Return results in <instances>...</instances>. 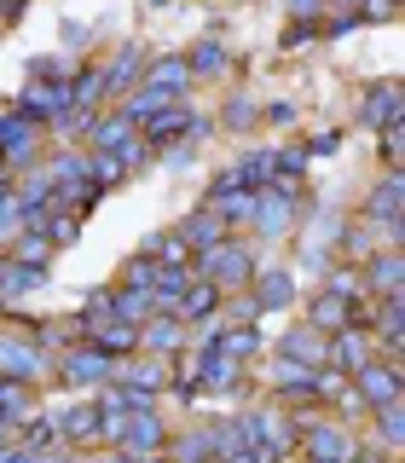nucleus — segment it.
Returning a JSON list of instances; mask_svg holds the SVG:
<instances>
[{
    "instance_id": "nucleus-17",
    "label": "nucleus",
    "mask_w": 405,
    "mask_h": 463,
    "mask_svg": "<svg viewBox=\"0 0 405 463\" xmlns=\"http://www.w3.org/2000/svg\"><path fill=\"white\" fill-rule=\"evenodd\" d=\"M400 122V81H376L365 87V99H359V128H394Z\"/></svg>"
},
{
    "instance_id": "nucleus-56",
    "label": "nucleus",
    "mask_w": 405,
    "mask_h": 463,
    "mask_svg": "<svg viewBox=\"0 0 405 463\" xmlns=\"http://www.w3.org/2000/svg\"><path fill=\"white\" fill-rule=\"evenodd\" d=\"M151 6H168V0H151Z\"/></svg>"
},
{
    "instance_id": "nucleus-50",
    "label": "nucleus",
    "mask_w": 405,
    "mask_h": 463,
    "mask_svg": "<svg viewBox=\"0 0 405 463\" xmlns=\"http://www.w3.org/2000/svg\"><path fill=\"white\" fill-rule=\"evenodd\" d=\"M313 35H318V24H296V29H289V35H284V41H289V47H307V41H313Z\"/></svg>"
},
{
    "instance_id": "nucleus-1",
    "label": "nucleus",
    "mask_w": 405,
    "mask_h": 463,
    "mask_svg": "<svg viewBox=\"0 0 405 463\" xmlns=\"http://www.w3.org/2000/svg\"><path fill=\"white\" fill-rule=\"evenodd\" d=\"M192 279L214 284L221 296H231V289H250V279H255V250H250V243H238V238H221L214 250L192 255Z\"/></svg>"
},
{
    "instance_id": "nucleus-54",
    "label": "nucleus",
    "mask_w": 405,
    "mask_h": 463,
    "mask_svg": "<svg viewBox=\"0 0 405 463\" xmlns=\"http://www.w3.org/2000/svg\"><path fill=\"white\" fill-rule=\"evenodd\" d=\"M0 192H12V174H6V163H0Z\"/></svg>"
},
{
    "instance_id": "nucleus-14",
    "label": "nucleus",
    "mask_w": 405,
    "mask_h": 463,
    "mask_svg": "<svg viewBox=\"0 0 405 463\" xmlns=\"http://www.w3.org/2000/svg\"><path fill=\"white\" fill-rule=\"evenodd\" d=\"M371 354H376V336H371L365 325H347V330H336V336H330V365H325V371L353 376Z\"/></svg>"
},
{
    "instance_id": "nucleus-45",
    "label": "nucleus",
    "mask_w": 405,
    "mask_h": 463,
    "mask_svg": "<svg viewBox=\"0 0 405 463\" xmlns=\"http://www.w3.org/2000/svg\"><path fill=\"white\" fill-rule=\"evenodd\" d=\"M325 6H330V0H289V12H296L301 24H318V18H325Z\"/></svg>"
},
{
    "instance_id": "nucleus-19",
    "label": "nucleus",
    "mask_w": 405,
    "mask_h": 463,
    "mask_svg": "<svg viewBox=\"0 0 405 463\" xmlns=\"http://www.w3.org/2000/svg\"><path fill=\"white\" fill-rule=\"evenodd\" d=\"M174 232H180L185 255H202V250H214L221 238H231V232L221 226V214H214V209H192V214H185V221L174 226Z\"/></svg>"
},
{
    "instance_id": "nucleus-24",
    "label": "nucleus",
    "mask_w": 405,
    "mask_h": 463,
    "mask_svg": "<svg viewBox=\"0 0 405 463\" xmlns=\"http://www.w3.org/2000/svg\"><path fill=\"white\" fill-rule=\"evenodd\" d=\"M400 197H405V180H400V168H388L365 192V221H400Z\"/></svg>"
},
{
    "instance_id": "nucleus-11",
    "label": "nucleus",
    "mask_w": 405,
    "mask_h": 463,
    "mask_svg": "<svg viewBox=\"0 0 405 463\" xmlns=\"http://www.w3.org/2000/svg\"><path fill=\"white\" fill-rule=\"evenodd\" d=\"M163 446H168L163 417H156V411H127L122 434H116V452H134V458H145V452H163Z\"/></svg>"
},
{
    "instance_id": "nucleus-43",
    "label": "nucleus",
    "mask_w": 405,
    "mask_h": 463,
    "mask_svg": "<svg viewBox=\"0 0 405 463\" xmlns=\"http://www.w3.org/2000/svg\"><path fill=\"white\" fill-rule=\"evenodd\" d=\"M260 318V301L243 289V296H231V307H221V325H255Z\"/></svg>"
},
{
    "instance_id": "nucleus-20",
    "label": "nucleus",
    "mask_w": 405,
    "mask_h": 463,
    "mask_svg": "<svg viewBox=\"0 0 405 463\" xmlns=\"http://www.w3.org/2000/svg\"><path fill=\"white\" fill-rule=\"evenodd\" d=\"M250 296L260 301V313H278V307H289V301H296V272H284V267H267V272H260V267H255Z\"/></svg>"
},
{
    "instance_id": "nucleus-51",
    "label": "nucleus",
    "mask_w": 405,
    "mask_h": 463,
    "mask_svg": "<svg viewBox=\"0 0 405 463\" xmlns=\"http://www.w3.org/2000/svg\"><path fill=\"white\" fill-rule=\"evenodd\" d=\"M347 463H400V458H388V452H371V446L359 452V446H353V452H347Z\"/></svg>"
},
{
    "instance_id": "nucleus-36",
    "label": "nucleus",
    "mask_w": 405,
    "mask_h": 463,
    "mask_svg": "<svg viewBox=\"0 0 405 463\" xmlns=\"http://www.w3.org/2000/svg\"><path fill=\"white\" fill-rule=\"evenodd\" d=\"M185 70H192V76H226V47L221 41H197V47L185 52Z\"/></svg>"
},
{
    "instance_id": "nucleus-55",
    "label": "nucleus",
    "mask_w": 405,
    "mask_h": 463,
    "mask_svg": "<svg viewBox=\"0 0 405 463\" xmlns=\"http://www.w3.org/2000/svg\"><path fill=\"white\" fill-rule=\"evenodd\" d=\"M6 18H18V12H12V6H6V0H0V24H6Z\"/></svg>"
},
{
    "instance_id": "nucleus-53",
    "label": "nucleus",
    "mask_w": 405,
    "mask_h": 463,
    "mask_svg": "<svg viewBox=\"0 0 405 463\" xmlns=\"http://www.w3.org/2000/svg\"><path fill=\"white\" fill-rule=\"evenodd\" d=\"M336 6H342V12H365V0H336Z\"/></svg>"
},
{
    "instance_id": "nucleus-47",
    "label": "nucleus",
    "mask_w": 405,
    "mask_h": 463,
    "mask_svg": "<svg viewBox=\"0 0 405 463\" xmlns=\"http://www.w3.org/2000/svg\"><path fill=\"white\" fill-rule=\"evenodd\" d=\"M382 163H388V168H400V122H394V128H382Z\"/></svg>"
},
{
    "instance_id": "nucleus-38",
    "label": "nucleus",
    "mask_w": 405,
    "mask_h": 463,
    "mask_svg": "<svg viewBox=\"0 0 405 463\" xmlns=\"http://www.w3.org/2000/svg\"><path fill=\"white\" fill-rule=\"evenodd\" d=\"M35 388H24V383H6V376H0V417H12V423H18L24 411H35Z\"/></svg>"
},
{
    "instance_id": "nucleus-30",
    "label": "nucleus",
    "mask_w": 405,
    "mask_h": 463,
    "mask_svg": "<svg viewBox=\"0 0 405 463\" xmlns=\"http://www.w3.org/2000/svg\"><path fill=\"white\" fill-rule=\"evenodd\" d=\"M6 260H29V267H52V243L41 226H24L18 238L6 243Z\"/></svg>"
},
{
    "instance_id": "nucleus-34",
    "label": "nucleus",
    "mask_w": 405,
    "mask_h": 463,
    "mask_svg": "<svg viewBox=\"0 0 405 463\" xmlns=\"http://www.w3.org/2000/svg\"><path fill=\"white\" fill-rule=\"evenodd\" d=\"M231 174H238V185H243V192H267V185H272V145L250 151V156H243V163L231 168Z\"/></svg>"
},
{
    "instance_id": "nucleus-48",
    "label": "nucleus",
    "mask_w": 405,
    "mask_h": 463,
    "mask_svg": "<svg viewBox=\"0 0 405 463\" xmlns=\"http://www.w3.org/2000/svg\"><path fill=\"white\" fill-rule=\"evenodd\" d=\"M336 145H342V134H336V128H325V134H318V139H307V156H330V151H336Z\"/></svg>"
},
{
    "instance_id": "nucleus-21",
    "label": "nucleus",
    "mask_w": 405,
    "mask_h": 463,
    "mask_svg": "<svg viewBox=\"0 0 405 463\" xmlns=\"http://www.w3.org/2000/svg\"><path fill=\"white\" fill-rule=\"evenodd\" d=\"M35 289H47V267H29V260H0V301H24L35 296Z\"/></svg>"
},
{
    "instance_id": "nucleus-49",
    "label": "nucleus",
    "mask_w": 405,
    "mask_h": 463,
    "mask_svg": "<svg viewBox=\"0 0 405 463\" xmlns=\"http://www.w3.org/2000/svg\"><path fill=\"white\" fill-rule=\"evenodd\" d=\"M365 18H359V12H336V18H330V35H347V29H359Z\"/></svg>"
},
{
    "instance_id": "nucleus-2",
    "label": "nucleus",
    "mask_w": 405,
    "mask_h": 463,
    "mask_svg": "<svg viewBox=\"0 0 405 463\" xmlns=\"http://www.w3.org/2000/svg\"><path fill=\"white\" fill-rule=\"evenodd\" d=\"M52 376L64 388H76V394H99L105 383H116V359L99 354L93 342H76V347H64V354H52Z\"/></svg>"
},
{
    "instance_id": "nucleus-39",
    "label": "nucleus",
    "mask_w": 405,
    "mask_h": 463,
    "mask_svg": "<svg viewBox=\"0 0 405 463\" xmlns=\"http://www.w3.org/2000/svg\"><path fill=\"white\" fill-rule=\"evenodd\" d=\"M342 250H347V260L359 267L365 255H376V226H371V221H353V226H347V238H342Z\"/></svg>"
},
{
    "instance_id": "nucleus-31",
    "label": "nucleus",
    "mask_w": 405,
    "mask_h": 463,
    "mask_svg": "<svg viewBox=\"0 0 405 463\" xmlns=\"http://www.w3.org/2000/svg\"><path fill=\"white\" fill-rule=\"evenodd\" d=\"M156 307H151V289H127V284H110V318H127V325H145Z\"/></svg>"
},
{
    "instance_id": "nucleus-40",
    "label": "nucleus",
    "mask_w": 405,
    "mask_h": 463,
    "mask_svg": "<svg viewBox=\"0 0 405 463\" xmlns=\"http://www.w3.org/2000/svg\"><path fill=\"white\" fill-rule=\"evenodd\" d=\"M376 434H382V452H388V458H400V434H405V423H400V400L376 411Z\"/></svg>"
},
{
    "instance_id": "nucleus-18",
    "label": "nucleus",
    "mask_w": 405,
    "mask_h": 463,
    "mask_svg": "<svg viewBox=\"0 0 405 463\" xmlns=\"http://www.w3.org/2000/svg\"><path fill=\"white\" fill-rule=\"evenodd\" d=\"M87 342L110 359H127V354H139V325H127V318H93V325H87Z\"/></svg>"
},
{
    "instance_id": "nucleus-4",
    "label": "nucleus",
    "mask_w": 405,
    "mask_h": 463,
    "mask_svg": "<svg viewBox=\"0 0 405 463\" xmlns=\"http://www.w3.org/2000/svg\"><path fill=\"white\" fill-rule=\"evenodd\" d=\"M41 139H47L41 122H29L18 110H0V163H6V174L35 168L41 163Z\"/></svg>"
},
{
    "instance_id": "nucleus-29",
    "label": "nucleus",
    "mask_w": 405,
    "mask_h": 463,
    "mask_svg": "<svg viewBox=\"0 0 405 463\" xmlns=\"http://www.w3.org/2000/svg\"><path fill=\"white\" fill-rule=\"evenodd\" d=\"M168 463H214V446H209V429H180L174 440L163 446Z\"/></svg>"
},
{
    "instance_id": "nucleus-52",
    "label": "nucleus",
    "mask_w": 405,
    "mask_h": 463,
    "mask_svg": "<svg viewBox=\"0 0 405 463\" xmlns=\"http://www.w3.org/2000/svg\"><path fill=\"white\" fill-rule=\"evenodd\" d=\"M0 446H18V423L12 417H0Z\"/></svg>"
},
{
    "instance_id": "nucleus-33",
    "label": "nucleus",
    "mask_w": 405,
    "mask_h": 463,
    "mask_svg": "<svg viewBox=\"0 0 405 463\" xmlns=\"http://www.w3.org/2000/svg\"><path fill=\"white\" fill-rule=\"evenodd\" d=\"M93 116H99V110H87V105H70V110H58L52 122H47V134H52L58 145H76V139H87Z\"/></svg>"
},
{
    "instance_id": "nucleus-35",
    "label": "nucleus",
    "mask_w": 405,
    "mask_h": 463,
    "mask_svg": "<svg viewBox=\"0 0 405 463\" xmlns=\"http://www.w3.org/2000/svg\"><path fill=\"white\" fill-rule=\"evenodd\" d=\"M81 221H87L81 209H52L47 221H41V232H47V243H52V250H70V243L81 238Z\"/></svg>"
},
{
    "instance_id": "nucleus-26",
    "label": "nucleus",
    "mask_w": 405,
    "mask_h": 463,
    "mask_svg": "<svg viewBox=\"0 0 405 463\" xmlns=\"http://www.w3.org/2000/svg\"><path fill=\"white\" fill-rule=\"evenodd\" d=\"M192 289V267H156L151 279V307L156 313H180V296Z\"/></svg>"
},
{
    "instance_id": "nucleus-5",
    "label": "nucleus",
    "mask_w": 405,
    "mask_h": 463,
    "mask_svg": "<svg viewBox=\"0 0 405 463\" xmlns=\"http://www.w3.org/2000/svg\"><path fill=\"white\" fill-rule=\"evenodd\" d=\"M347 383H353V394H359V405H365V411H382V405L400 400V359H382V365H376V359H365V365L347 376Z\"/></svg>"
},
{
    "instance_id": "nucleus-27",
    "label": "nucleus",
    "mask_w": 405,
    "mask_h": 463,
    "mask_svg": "<svg viewBox=\"0 0 405 463\" xmlns=\"http://www.w3.org/2000/svg\"><path fill=\"white\" fill-rule=\"evenodd\" d=\"M18 446H29V452H52V446H64V440H58V417L41 411V405L24 411L18 417Z\"/></svg>"
},
{
    "instance_id": "nucleus-42",
    "label": "nucleus",
    "mask_w": 405,
    "mask_h": 463,
    "mask_svg": "<svg viewBox=\"0 0 405 463\" xmlns=\"http://www.w3.org/2000/svg\"><path fill=\"white\" fill-rule=\"evenodd\" d=\"M330 296H347V301H365V284H359V267H336L330 272Z\"/></svg>"
},
{
    "instance_id": "nucleus-41",
    "label": "nucleus",
    "mask_w": 405,
    "mask_h": 463,
    "mask_svg": "<svg viewBox=\"0 0 405 463\" xmlns=\"http://www.w3.org/2000/svg\"><path fill=\"white\" fill-rule=\"evenodd\" d=\"M151 279H156V260L139 250L134 260H122V279H116V284H127V289H151Z\"/></svg>"
},
{
    "instance_id": "nucleus-23",
    "label": "nucleus",
    "mask_w": 405,
    "mask_h": 463,
    "mask_svg": "<svg viewBox=\"0 0 405 463\" xmlns=\"http://www.w3.org/2000/svg\"><path fill=\"white\" fill-rule=\"evenodd\" d=\"M134 134H139V128L110 105V110H99V116H93V128H87V151H116V145H127Z\"/></svg>"
},
{
    "instance_id": "nucleus-15",
    "label": "nucleus",
    "mask_w": 405,
    "mask_h": 463,
    "mask_svg": "<svg viewBox=\"0 0 405 463\" xmlns=\"http://www.w3.org/2000/svg\"><path fill=\"white\" fill-rule=\"evenodd\" d=\"M296 209H301V203L296 197H284V192H272V185H267V192H255V232H260V238H284V232L289 226H296Z\"/></svg>"
},
{
    "instance_id": "nucleus-13",
    "label": "nucleus",
    "mask_w": 405,
    "mask_h": 463,
    "mask_svg": "<svg viewBox=\"0 0 405 463\" xmlns=\"http://www.w3.org/2000/svg\"><path fill=\"white\" fill-rule=\"evenodd\" d=\"M278 359H296V365L325 371L330 365V336H325V330H313V325H289L284 342H278Z\"/></svg>"
},
{
    "instance_id": "nucleus-6",
    "label": "nucleus",
    "mask_w": 405,
    "mask_h": 463,
    "mask_svg": "<svg viewBox=\"0 0 405 463\" xmlns=\"http://www.w3.org/2000/svg\"><path fill=\"white\" fill-rule=\"evenodd\" d=\"M145 64H151V52H145L139 41L116 47V58H110L105 70H99V93H105L110 105H116V99H127V93H134V87L145 81Z\"/></svg>"
},
{
    "instance_id": "nucleus-37",
    "label": "nucleus",
    "mask_w": 405,
    "mask_h": 463,
    "mask_svg": "<svg viewBox=\"0 0 405 463\" xmlns=\"http://www.w3.org/2000/svg\"><path fill=\"white\" fill-rule=\"evenodd\" d=\"M87 180H93L99 192H110V185H122V180H127V168L116 163L110 151H87Z\"/></svg>"
},
{
    "instance_id": "nucleus-28",
    "label": "nucleus",
    "mask_w": 405,
    "mask_h": 463,
    "mask_svg": "<svg viewBox=\"0 0 405 463\" xmlns=\"http://www.w3.org/2000/svg\"><path fill=\"white\" fill-rule=\"evenodd\" d=\"M202 209L221 214V226H226V232H231V226H250V221H255V192H243V185H238V192L202 197Z\"/></svg>"
},
{
    "instance_id": "nucleus-22",
    "label": "nucleus",
    "mask_w": 405,
    "mask_h": 463,
    "mask_svg": "<svg viewBox=\"0 0 405 463\" xmlns=\"http://www.w3.org/2000/svg\"><path fill=\"white\" fill-rule=\"evenodd\" d=\"M307 325L325 330V336H336V330L353 325V301H347V296H330V289H318V296L307 301Z\"/></svg>"
},
{
    "instance_id": "nucleus-46",
    "label": "nucleus",
    "mask_w": 405,
    "mask_h": 463,
    "mask_svg": "<svg viewBox=\"0 0 405 463\" xmlns=\"http://www.w3.org/2000/svg\"><path fill=\"white\" fill-rule=\"evenodd\" d=\"M226 122L231 128H250L255 122V105H250V99H231V105H226Z\"/></svg>"
},
{
    "instance_id": "nucleus-3",
    "label": "nucleus",
    "mask_w": 405,
    "mask_h": 463,
    "mask_svg": "<svg viewBox=\"0 0 405 463\" xmlns=\"http://www.w3.org/2000/svg\"><path fill=\"white\" fill-rule=\"evenodd\" d=\"M0 376H6V383L35 388V383H47V376H52V354L35 336H24V330H0Z\"/></svg>"
},
{
    "instance_id": "nucleus-16",
    "label": "nucleus",
    "mask_w": 405,
    "mask_h": 463,
    "mask_svg": "<svg viewBox=\"0 0 405 463\" xmlns=\"http://www.w3.org/2000/svg\"><path fill=\"white\" fill-rule=\"evenodd\" d=\"M359 284H365V296H400V279H405V260H400V250H376V255H365L359 260Z\"/></svg>"
},
{
    "instance_id": "nucleus-10",
    "label": "nucleus",
    "mask_w": 405,
    "mask_h": 463,
    "mask_svg": "<svg viewBox=\"0 0 405 463\" xmlns=\"http://www.w3.org/2000/svg\"><path fill=\"white\" fill-rule=\"evenodd\" d=\"M192 122H197L192 105H185V99H174V105H163L156 116H145V122H139V139L151 145V151H168L180 134H192Z\"/></svg>"
},
{
    "instance_id": "nucleus-44",
    "label": "nucleus",
    "mask_w": 405,
    "mask_h": 463,
    "mask_svg": "<svg viewBox=\"0 0 405 463\" xmlns=\"http://www.w3.org/2000/svg\"><path fill=\"white\" fill-rule=\"evenodd\" d=\"M110 156H116V163H122L127 174H134V168H145V163H151V145H145V139L134 134V139H127V145H116Z\"/></svg>"
},
{
    "instance_id": "nucleus-32",
    "label": "nucleus",
    "mask_w": 405,
    "mask_h": 463,
    "mask_svg": "<svg viewBox=\"0 0 405 463\" xmlns=\"http://www.w3.org/2000/svg\"><path fill=\"white\" fill-rule=\"evenodd\" d=\"M209 446H214V463L231 458V452H250V434H243V411H238V417H221V423H209Z\"/></svg>"
},
{
    "instance_id": "nucleus-7",
    "label": "nucleus",
    "mask_w": 405,
    "mask_h": 463,
    "mask_svg": "<svg viewBox=\"0 0 405 463\" xmlns=\"http://www.w3.org/2000/svg\"><path fill=\"white\" fill-rule=\"evenodd\" d=\"M185 347H192V330H185V318L151 313V318L139 325V354H156V359H174V365H180Z\"/></svg>"
},
{
    "instance_id": "nucleus-57",
    "label": "nucleus",
    "mask_w": 405,
    "mask_h": 463,
    "mask_svg": "<svg viewBox=\"0 0 405 463\" xmlns=\"http://www.w3.org/2000/svg\"><path fill=\"white\" fill-rule=\"evenodd\" d=\"M0 318H6V301H0Z\"/></svg>"
},
{
    "instance_id": "nucleus-25",
    "label": "nucleus",
    "mask_w": 405,
    "mask_h": 463,
    "mask_svg": "<svg viewBox=\"0 0 405 463\" xmlns=\"http://www.w3.org/2000/svg\"><path fill=\"white\" fill-rule=\"evenodd\" d=\"M174 318H185V325H214V318H221V289L192 279V289L180 296V313H174Z\"/></svg>"
},
{
    "instance_id": "nucleus-12",
    "label": "nucleus",
    "mask_w": 405,
    "mask_h": 463,
    "mask_svg": "<svg viewBox=\"0 0 405 463\" xmlns=\"http://www.w3.org/2000/svg\"><path fill=\"white\" fill-rule=\"evenodd\" d=\"M151 93L163 99H185V87H192V70H185V52H151V64H145V81Z\"/></svg>"
},
{
    "instance_id": "nucleus-8",
    "label": "nucleus",
    "mask_w": 405,
    "mask_h": 463,
    "mask_svg": "<svg viewBox=\"0 0 405 463\" xmlns=\"http://www.w3.org/2000/svg\"><path fill=\"white\" fill-rule=\"evenodd\" d=\"M70 105H76V99H70V87H64V81H35V76H29V87H24L18 99H12V110L29 116V122H41V128H47L58 110H70Z\"/></svg>"
},
{
    "instance_id": "nucleus-9",
    "label": "nucleus",
    "mask_w": 405,
    "mask_h": 463,
    "mask_svg": "<svg viewBox=\"0 0 405 463\" xmlns=\"http://www.w3.org/2000/svg\"><path fill=\"white\" fill-rule=\"evenodd\" d=\"M52 417H58V440H64V446H99V440H105V411H99L93 394L76 400L70 411H52Z\"/></svg>"
}]
</instances>
